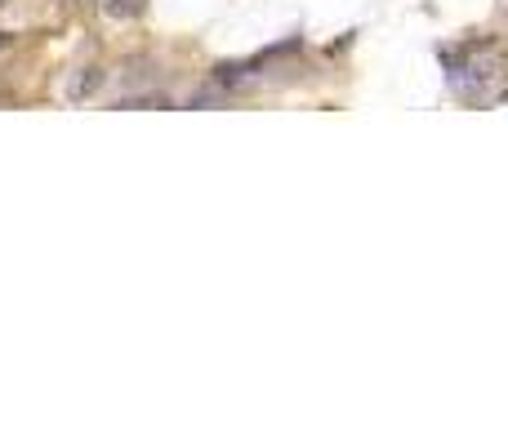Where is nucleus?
<instances>
[{"label":"nucleus","mask_w":508,"mask_h":445,"mask_svg":"<svg viewBox=\"0 0 508 445\" xmlns=\"http://www.w3.org/2000/svg\"><path fill=\"white\" fill-rule=\"evenodd\" d=\"M120 107H139V112H152V107H169V99H161V94H134V99H120Z\"/></svg>","instance_id":"f03ea898"},{"label":"nucleus","mask_w":508,"mask_h":445,"mask_svg":"<svg viewBox=\"0 0 508 445\" xmlns=\"http://www.w3.org/2000/svg\"><path fill=\"white\" fill-rule=\"evenodd\" d=\"M103 80H107V71H103V67H80L76 76L67 80V99H71V103H90L94 94L103 89Z\"/></svg>","instance_id":"f257e3e1"},{"label":"nucleus","mask_w":508,"mask_h":445,"mask_svg":"<svg viewBox=\"0 0 508 445\" xmlns=\"http://www.w3.org/2000/svg\"><path fill=\"white\" fill-rule=\"evenodd\" d=\"M5 45H9V36H5V31H0V50H5Z\"/></svg>","instance_id":"20e7f679"},{"label":"nucleus","mask_w":508,"mask_h":445,"mask_svg":"<svg viewBox=\"0 0 508 445\" xmlns=\"http://www.w3.org/2000/svg\"><path fill=\"white\" fill-rule=\"evenodd\" d=\"M107 14H112V18H134L139 5H134V0H129V5H125V0H112V5H107Z\"/></svg>","instance_id":"7ed1b4c3"}]
</instances>
